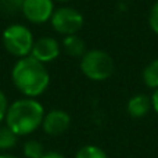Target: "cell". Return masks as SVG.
<instances>
[{"label":"cell","mask_w":158,"mask_h":158,"mask_svg":"<svg viewBox=\"0 0 158 158\" xmlns=\"http://www.w3.org/2000/svg\"><path fill=\"white\" fill-rule=\"evenodd\" d=\"M11 79L17 89L31 98L40 96L50 83V75L44 64L31 56L17 61L11 71Z\"/></svg>","instance_id":"1"},{"label":"cell","mask_w":158,"mask_h":158,"mask_svg":"<svg viewBox=\"0 0 158 158\" xmlns=\"http://www.w3.org/2000/svg\"><path fill=\"white\" fill-rule=\"evenodd\" d=\"M44 118L43 106L35 98H19L8 106L6 125L17 135L27 136L42 126Z\"/></svg>","instance_id":"2"},{"label":"cell","mask_w":158,"mask_h":158,"mask_svg":"<svg viewBox=\"0 0 158 158\" xmlns=\"http://www.w3.org/2000/svg\"><path fill=\"white\" fill-rule=\"evenodd\" d=\"M114 60L103 50H89L81 60V69L92 81H106L114 72Z\"/></svg>","instance_id":"3"},{"label":"cell","mask_w":158,"mask_h":158,"mask_svg":"<svg viewBox=\"0 0 158 158\" xmlns=\"http://www.w3.org/2000/svg\"><path fill=\"white\" fill-rule=\"evenodd\" d=\"M32 32L21 24H13L7 27L3 32V44L10 54L15 57H27L31 54L33 47Z\"/></svg>","instance_id":"4"},{"label":"cell","mask_w":158,"mask_h":158,"mask_svg":"<svg viewBox=\"0 0 158 158\" xmlns=\"http://www.w3.org/2000/svg\"><path fill=\"white\" fill-rule=\"evenodd\" d=\"M52 27L61 35H77V32L83 27V15L72 7H61L53 13Z\"/></svg>","instance_id":"5"},{"label":"cell","mask_w":158,"mask_h":158,"mask_svg":"<svg viewBox=\"0 0 158 158\" xmlns=\"http://www.w3.org/2000/svg\"><path fill=\"white\" fill-rule=\"evenodd\" d=\"M24 17L33 24H43L54 13L53 0H25L21 8Z\"/></svg>","instance_id":"6"},{"label":"cell","mask_w":158,"mask_h":158,"mask_svg":"<svg viewBox=\"0 0 158 158\" xmlns=\"http://www.w3.org/2000/svg\"><path fill=\"white\" fill-rule=\"evenodd\" d=\"M71 125V117L64 110H52L44 114L42 129L49 136H60L68 131Z\"/></svg>","instance_id":"7"},{"label":"cell","mask_w":158,"mask_h":158,"mask_svg":"<svg viewBox=\"0 0 158 158\" xmlns=\"http://www.w3.org/2000/svg\"><path fill=\"white\" fill-rule=\"evenodd\" d=\"M31 57L35 60L40 61L42 64L50 63V61L56 60L60 56V44L54 38L50 36H44L40 38L33 43V47L31 50Z\"/></svg>","instance_id":"8"},{"label":"cell","mask_w":158,"mask_h":158,"mask_svg":"<svg viewBox=\"0 0 158 158\" xmlns=\"http://www.w3.org/2000/svg\"><path fill=\"white\" fill-rule=\"evenodd\" d=\"M153 108L151 106V97L146 94H136L131 97V100L126 104V111L132 118H143L148 114V111Z\"/></svg>","instance_id":"9"},{"label":"cell","mask_w":158,"mask_h":158,"mask_svg":"<svg viewBox=\"0 0 158 158\" xmlns=\"http://www.w3.org/2000/svg\"><path fill=\"white\" fill-rule=\"evenodd\" d=\"M63 47L65 53L71 57H83L86 53V44L77 35H68L64 38L63 40Z\"/></svg>","instance_id":"10"},{"label":"cell","mask_w":158,"mask_h":158,"mask_svg":"<svg viewBox=\"0 0 158 158\" xmlns=\"http://www.w3.org/2000/svg\"><path fill=\"white\" fill-rule=\"evenodd\" d=\"M22 154L25 158H43L46 151H44L43 144L39 140L29 139L22 146Z\"/></svg>","instance_id":"11"},{"label":"cell","mask_w":158,"mask_h":158,"mask_svg":"<svg viewBox=\"0 0 158 158\" xmlns=\"http://www.w3.org/2000/svg\"><path fill=\"white\" fill-rule=\"evenodd\" d=\"M143 82L151 89H158V58L153 60L143 71Z\"/></svg>","instance_id":"12"},{"label":"cell","mask_w":158,"mask_h":158,"mask_svg":"<svg viewBox=\"0 0 158 158\" xmlns=\"http://www.w3.org/2000/svg\"><path fill=\"white\" fill-rule=\"evenodd\" d=\"M17 136L7 125L0 126V151H8L17 144Z\"/></svg>","instance_id":"13"},{"label":"cell","mask_w":158,"mask_h":158,"mask_svg":"<svg viewBox=\"0 0 158 158\" xmlns=\"http://www.w3.org/2000/svg\"><path fill=\"white\" fill-rule=\"evenodd\" d=\"M75 158H108L106 151L94 144H86L81 147L75 154Z\"/></svg>","instance_id":"14"},{"label":"cell","mask_w":158,"mask_h":158,"mask_svg":"<svg viewBox=\"0 0 158 158\" xmlns=\"http://www.w3.org/2000/svg\"><path fill=\"white\" fill-rule=\"evenodd\" d=\"M25 0H0V7L3 8V11H7V13H17L22 8Z\"/></svg>","instance_id":"15"},{"label":"cell","mask_w":158,"mask_h":158,"mask_svg":"<svg viewBox=\"0 0 158 158\" xmlns=\"http://www.w3.org/2000/svg\"><path fill=\"white\" fill-rule=\"evenodd\" d=\"M148 24H150V28L153 29V32L158 35V2L154 3V6L151 7V10H150Z\"/></svg>","instance_id":"16"},{"label":"cell","mask_w":158,"mask_h":158,"mask_svg":"<svg viewBox=\"0 0 158 158\" xmlns=\"http://www.w3.org/2000/svg\"><path fill=\"white\" fill-rule=\"evenodd\" d=\"M7 110H8V101L6 94L0 90V123L2 121L6 119V114H7Z\"/></svg>","instance_id":"17"},{"label":"cell","mask_w":158,"mask_h":158,"mask_svg":"<svg viewBox=\"0 0 158 158\" xmlns=\"http://www.w3.org/2000/svg\"><path fill=\"white\" fill-rule=\"evenodd\" d=\"M151 106H153L154 111L158 114V89H156V92L151 96Z\"/></svg>","instance_id":"18"},{"label":"cell","mask_w":158,"mask_h":158,"mask_svg":"<svg viewBox=\"0 0 158 158\" xmlns=\"http://www.w3.org/2000/svg\"><path fill=\"white\" fill-rule=\"evenodd\" d=\"M43 158H65L61 153H57V151H47L43 156Z\"/></svg>","instance_id":"19"},{"label":"cell","mask_w":158,"mask_h":158,"mask_svg":"<svg viewBox=\"0 0 158 158\" xmlns=\"http://www.w3.org/2000/svg\"><path fill=\"white\" fill-rule=\"evenodd\" d=\"M0 158H18V157L11 156V154H7V153H3V154H0Z\"/></svg>","instance_id":"20"},{"label":"cell","mask_w":158,"mask_h":158,"mask_svg":"<svg viewBox=\"0 0 158 158\" xmlns=\"http://www.w3.org/2000/svg\"><path fill=\"white\" fill-rule=\"evenodd\" d=\"M54 2V0H53ZM56 2H61V3H64V2H69V0H56Z\"/></svg>","instance_id":"21"}]
</instances>
